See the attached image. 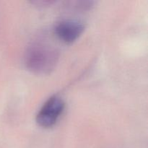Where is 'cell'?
Masks as SVG:
<instances>
[{"label": "cell", "mask_w": 148, "mask_h": 148, "mask_svg": "<svg viewBox=\"0 0 148 148\" xmlns=\"http://www.w3.org/2000/svg\"><path fill=\"white\" fill-rule=\"evenodd\" d=\"M57 51L49 45L36 43L27 48L25 64L29 70L38 74L49 73L56 66Z\"/></svg>", "instance_id": "6da1fadb"}, {"label": "cell", "mask_w": 148, "mask_h": 148, "mask_svg": "<svg viewBox=\"0 0 148 148\" xmlns=\"http://www.w3.org/2000/svg\"><path fill=\"white\" fill-rule=\"evenodd\" d=\"M84 25L77 20H63L56 25L54 33L59 40L66 43L76 40L83 32Z\"/></svg>", "instance_id": "3957f363"}, {"label": "cell", "mask_w": 148, "mask_h": 148, "mask_svg": "<svg viewBox=\"0 0 148 148\" xmlns=\"http://www.w3.org/2000/svg\"><path fill=\"white\" fill-rule=\"evenodd\" d=\"M64 108L63 100L52 96L45 103L36 116V121L40 127L48 128L54 125Z\"/></svg>", "instance_id": "7a4b0ae2"}]
</instances>
